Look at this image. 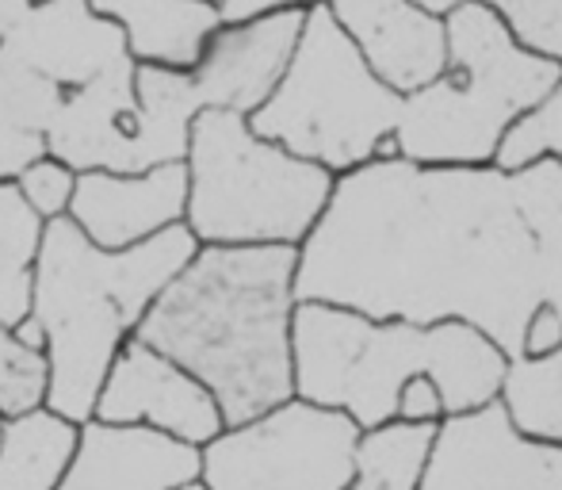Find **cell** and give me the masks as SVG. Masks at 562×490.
<instances>
[{
	"mask_svg": "<svg viewBox=\"0 0 562 490\" xmlns=\"http://www.w3.org/2000/svg\"><path fill=\"white\" fill-rule=\"evenodd\" d=\"M445 23L448 74L402 100L394 157L445 169H482L497 162L505 134L555 89L562 66L520 51L494 4L459 0Z\"/></svg>",
	"mask_w": 562,
	"mask_h": 490,
	"instance_id": "obj_5",
	"label": "cell"
},
{
	"mask_svg": "<svg viewBox=\"0 0 562 490\" xmlns=\"http://www.w3.org/2000/svg\"><path fill=\"white\" fill-rule=\"evenodd\" d=\"M502 407L525 437L562 445V349L548 360H509Z\"/></svg>",
	"mask_w": 562,
	"mask_h": 490,
	"instance_id": "obj_20",
	"label": "cell"
},
{
	"mask_svg": "<svg viewBox=\"0 0 562 490\" xmlns=\"http://www.w3.org/2000/svg\"><path fill=\"white\" fill-rule=\"evenodd\" d=\"M303 23L306 8L276 4L249 27L218 31L203 62L192 69L207 112H234L249 120L288 74Z\"/></svg>",
	"mask_w": 562,
	"mask_h": 490,
	"instance_id": "obj_14",
	"label": "cell"
},
{
	"mask_svg": "<svg viewBox=\"0 0 562 490\" xmlns=\"http://www.w3.org/2000/svg\"><path fill=\"white\" fill-rule=\"evenodd\" d=\"M81 445V425L50 407L0 422V490H58Z\"/></svg>",
	"mask_w": 562,
	"mask_h": 490,
	"instance_id": "obj_18",
	"label": "cell"
},
{
	"mask_svg": "<svg viewBox=\"0 0 562 490\" xmlns=\"http://www.w3.org/2000/svg\"><path fill=\"white\" fill-rule=\"evenodd\" d=\"M398 422L402 425H429V430H440V425L448 422V407H445V394H440L437 379L417 376L402 387Z\"/></svg>",
	"mask_w": 562,
	"mask_h": 490,
	"instance_id": "obj_26",
	"label": "cell"
},
{
	"mask_svg": "<svg viewBox=\"0 0 562 490\" xmlns=\"http://www.w3.org/2000/svg\"><path fill=\"white\" fill-rule=\"evenodd\" d=\"M432 437H437V430H429V425L402 422L363 433L352 490H417Z\"/></svg>",
	"mask_w": 562,
	"mask_h": 490,
	"instance_id": "obj_21",
	"label": "cell"
},
{
	"mask_svg": "<svg viewBox=\"0 0 562 490\" xmlns=\"http://www.w3.org/2000/svg\"><path fill=\"white\" fill-rule=\"evenodd\" d=\"M43 157H46V134L0 123V185H15Z\"/></svg>",
	"mask_w": 562,
	"mask_h": 490,
	"instance_id": "obj_27",
	"label": "cell"
},
{
	"mask_svg": "<svg viewBox=\"0 0 562 490\" xmlns=\"http://www.w3.org/2000/svg\"><path fill=\"white\" fill-rule=\"evenodd\" d=\"M50 402V357L27 349L8 326H0V422H15Z\"/></svg>",
	"mask_w": 562,
	"mask_h": 490,
	"instance_id": "obj_22",
	"label": "cell"
},
{
	"mask_svg": "<svg viewBox=\"0 0 562 490\" xmlns=\"http://www.w3.org/2000/svg\"><path fill=\"white\" fill-rule=\"evenodd\" d=\"M4 46L66 97L131 62L119 23L100 15L89 0L31 4Z\"/></svg>",
	"mask_w": 562,
	"mask_h": 490,
	"instance_id": "obj_13",
	"label": "cell"
},
{
	"mask_svg": "<svg viewBox=\"0 0 562 490\" xmlns=\"http://www.w3.org/2000/svg\"><path fill=\"white\" fill-rule=\"evenodd\" d=\"M417 490H562V445L525 437L497 399L440 425Z\"/></svg>",
	"mask_w": 562,
	"mask_h": 490,
	"instance_id": "obj_9",
	"label": "cell"
},
{
	"mask_svg": "<svg viewBox=\"0 0 562 490\" xmlns=\"http://www.w3.org/2000/svg\"><path fill=\"white\" fill-rule=\"evenodd\" d=\"M360 425L340 410L291 399L203 448L207 490H352Z\"/></svg>",
	"mask_w": 562,
	"mask_h": 490,
	"instance_id": "obj_8",
	"label": "cell"
},
{
	"mask_svg": "<svg viewBox=\"0 0 562 490\" xmlns=\"http://www.w3.org/2000/svg\"><path fill=\"white\" fill-rule=\"evenodd\" d=\"M295 399L340 410L375 433L398 422V394L409 379H437L448 417L474 414L502 399L509 357L463 322H375L326 303L295 311Z\"/></svg>",
	"mask_w": 562,
	"mask_h": 490,
	"instance_id": "obj_3",
	"label": "cell"
},
{
	"mask_svg": "<svg viewBox=\"0 0 562 490\" xmlns=\"http://www.w3.org/2000/svg\"><path fill=\"white\" fill-rule=\"evenodd\" d=\"M543 157L562 165V77L555 89L505 134L494 165L505 172H520V169H528V165L543 162Z\"/></svg>",
	"mask_w": 562,
	"mask_h": 490,
	"instance_id": "obj_23",
	"label": "cell"
},
{
	"mask_svg": "<svg viewBox=\"0 0 562 490\" xmlns=\"http://www.w3.org/2000/svg\"><path fill=\"white\" fill-rule=\"evenodd\" d=\"M562 349V311L543 303L540 311L528 319L525 342H520V357L525 360H548Z\"/></svg>",
	"mask_w": 562,
	"mask_h": 490,
	"instance_id": "obj_28",
	"label": "cell"
},
{
	"mask_svg": "<svg viewBox=\"0 0 562 490\" xmlns=\"http://www.w3.org/2000/svg\"><path fill=\"white\" fill-rule=\"evenodd\" d=\"M398 120L402 97L371 74L334 8L311 4L288 74L249 115V126L288 154L348 177L379 157H394Z\"/></svg>",
	"mask_w": 562,
	"mask_h": 490,
	"instance_id": "obj_7",
	"label": "cell"
},
{
	"mask_svg": "<svg viewBox=\"0 0 562 490\" xmlns=\"http://www.w3.org/2000/svg\"><path fill=\"white\" fill-rule=\"evenodd\" d=\"M494 12L520 51L562 66V0H497Z\"/></svg>",
	"mask_w": 562,
	"mask_h": 490,
	"instance_id": "obj_24",
	"label": "cell"
},
{
	"mask_svg": "<svg viewBox=\"0 0 562 490\" xmlns=\"http://www.w3.org/2000/svg\"><path fill=\"white\" fill-rule=\"evenodd\" d=\"M43 231L46 223L31 215L15 185H0V326L8 330L31 314Z\"/></svg>",
	"mask_w": 562,
	"mask_h": 490,
	"instance_id": "obj_19",
	"label": "cell"
},
{
	"mask_svg": "<svg viewBox=\"0 0 562 490\" xmlns=\"http://www.w3.org/2000/svg\"><path fill=\"white\" fill-rule=\"evenodd\" d=\"M12 334L20 337V342L27 345V349H43L46 353V334H43V326H38V319H31V314L20 322V326L12 330Z\"/></svg>",
	"mask_w": 562,
	"mask_h": 490,
	"instance_id": "obj_31",
	"label": "cell"
},
{
	"mask_svg": "<svg viewBox=\"0 0 562 490\" xmlns=\"http://www.w3.org/2000/svg\"><path fill=\"white\" fill-rule=\"evenodd\" d=\"M295 291L299 303L375 322H463L517 360L528 319L551 303L525 169L379 157L337 177L326 215L299 245Z\"/></svg>",
	"mask_w": 562,
	"mask_h": 490,
	"instance_id": "obj_1",
	"label": "cell"
},
{
	"mask_svg": "<svg viewBox=\"0 0 562 490\" xmlns=\"http://www.w3.org/2000/svg\"><path fill=\"white\" fill-rule=\"evenodd\" d=\"M97 12L119 23L134 66L192 74L223 31L215 0H97Z\"/></svg>",
	"mask_w": 562,
	"mask_h": 490,
	"instance_id": "obj_17",
	"label": "cell"
},
{
	"mask_svg": "<svg viewBox=\"0 0 562 490\" xmlns=\"http://www.w3.org/2000/svg\"><path fill=\"white\" fill-rule=\"evenodd\" d=\"M134 74L138 66L126 62L89 89L66 97L58 120L46 131V154L74 172H119L138 123Z\"/></svg>",
	"mask_w": 562,
	"mask_h": 490,
	"instance_id": "obj_16",
	"label": "cell"
},
{
	"mask_svg": "<svg viewBox=\"0 0 562 490\" xmlns=\"http://www.w3.org/2000/svg\"><path fill=\"white\" fill-rule=\"evenodd\" d=\"M188 169L161 165L149 172H81L69 203V223L97 249L123 253L184 226Z\"/></svg>",
	"mask_w": 562,
	"mask_h": 490,
	"instance_id": "obj_12",
	"label": "cell"
},
{
	"mask_svg": "<svg viewBox=\"0 0 562 490\" xmlns=\"http://www.w3.org/2000/svg\"><path fill=\"white\" fill-rule=\"evenodd\" d=\"M92 422L119 430H154L200 453L226 430L215 394L138 337L126 342L108 371Z\"/></svg>",
	"mask_w": 562,
	"mask_h": 490,
	"instance_id": "obj_10",
	"label": "cell"
},
{
	"mask_svg": "<svg viewBox=\"0 0 562 490\" xmlns=\"http://www.w3.org/2000/svg\"><path fill=\"white\" fill-rule=\"evenodd\" d=\"M203 471L200 448L154 430L81 425V445L58 490H177Z\"/></svg>",
	"mask_w": 562,
	"mask_h": 490,
	"instance_id": "obj_15",
	"label": "cell"
},
{
	"mask_svg": "<svg viewBox=\"0 0 562 490\" xmlns=\"http://www.w3.org/2000/svg\"><path fill=\"white\" fill-rule=\"evenodd\" d=\"M77 177L69 165H61L58 157L46 154L43 162H35L20 180H15V192L27 203L31 215H38L43 223H58V219H69V203H74L77 192Z\"/></svg>",
	"mask_w": 562,
	"mask_h": 490,
	"instance_id": "obj_25",
	"label": "cell"
},
{
	"mask_svg": "<svg viewBox=\"0 0 562 490\" xmlns=\"http://www.w3.org/2000/svg\"><path fill=\"white\" fill-rule=\"evenodd\" d=\"M276 4H265V0H223L218 4V23H223V31L229 27H249V23H257L260 15H268Z\"/></svg>",
	"mask_w": 562,
	"mask_h": 490,
	"instance_id": "obj_29",
	"label": "cell"
},
{
	"mask_svg": "<svg viewBox=\"0 0 562 490\" xmlns=\"http://www.w3.org/2000/svg\"><path fill=\"white\" fill-rule=\"evenodd\" d=\"M329 8L394 97H417L448 74V23L417 0H334Z\"/></svg>",
	"mask_w": 562,
	"mask_h": 490,
	"instance_id": "obj_11",
	"label": "cell"
},
{
	"mask_svg": "<svg viewBox=\"0 0 562 490\" xmlns=\"http://www.w3.org/2000/svg\"><path fill=\"white\" fill-rule=\"evenodd\" d=\"M200 253L188 226L157 234L123 253L97 249L69 219L46 223L31 291L50 357L46 407L74 425H89L100 387L149 307Z\"/></svg>",
	"mask_w": 562,
	"mask_h": 490,
	"instance_id": "obj_4",
	"label": "cell"
},
{
	"mask_svg": "<svg viewBox=\"0 0 562 490\" xmlns=\"http://www.w3.org/2000/svg\"><path fill=\"white\" fill-rule=\"evenodd\" d=\"M295 276L299 249L200 245L134 337L200 379L234 430L295 399Z\"/></svg>",
	"mask_w": 562,
	"mask_h": 490,
	"instance_id": "obj_2",
	"label": "cell"
},
{
	"mask_svg": "<svg viewBox=\"0 0 562 490\" xmlns=\"http://www.w3.org/2000/svg\"><path fill=\"white\" fill-rule=\"evenodd\" d=\"M177 490H207V483H203V479H192V483H180Z\"/></svg>",
	"mask_w": 562,
	"mask_h": 490,
	"instance_id": "obj_32",
	"label": "cell"
},
{
	"mask_svg": "<svg viewBox=\"0 0 562 490\" xmlns=\"http://www.w3.org/2000/svg\"><path fill=\"white\" fill-rule=\"evenodd\" d=\"M184 226L200 245L299 249L334 200L337 177L252 134L245 115L203 112L188 146Z\"/></svg>",
	"mask_w": 562,
	"mask_h": 490,
	"instance_id": "obj_6",
	"label": "cell"
},
{
	"mask_svg": "<svg viewBox=\"0 0 562 490\" xmlns=\"http://www.w3.org/2000/svg\"><path fill=\"white\" fill-rule=\"evenodd\" d=\"M27 0H0V46L8 43V35H12L15 27H20V20L27 15Z\"/></svg>",
	"mask_w": 562,
	"mask_h": 490,
	"instance_id": "obj_30",
	"label": "cell"
}]
</instances>
